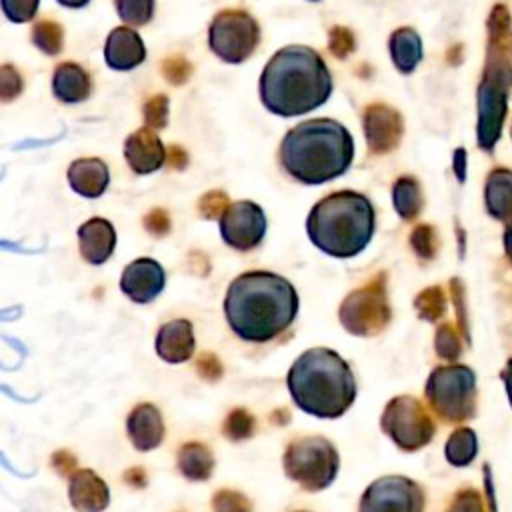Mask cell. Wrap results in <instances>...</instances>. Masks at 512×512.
Masks as SVG:
<instances>
[{
  "instance_id": "cell-1",
  "label": "cell",
  "mask_w": 512,
  "mask_h": 512,
  "mask_svg": "<svg viewBox=\"0 0 512 512\" xmlns=\"http://www.w3.org/2000/svg\"><path fill=\"white\" fill-rule=\"evenodd\" d=\"M298 294L280 274L252 270L236 276L224 298V314L232 332L246 342H268L296 318Z\"/></svg>"
},
{
  "instance_id": "cell-2",
  "label": "cell",
  "mask_w": 512,
  "mask_h": 512,
  "mask_svg": "<svg viewBox=\"0 0 512 512\" xmlns=\"http://www.w3.org/2000/svg\"><path fill=\"white\" fill-rule=\"evenodd\" d=\"M260 100L276 116L292 118L322 106L332 94V76L324 58L310 46L280 48L260 74Z\"/></svg>"
},
{
  "instance_id": "cell-3",
  "label": "cell",
  "mask_w": 512,
  "mask_h": 512,
  "mask_svg": "<svg viewBox=\"0 0 512 512\" xmlns=\"http://www.w3.org/2000/svg\"><path fill=\"white\" fill-rule=\"evenodd\" d=\"M354 158V140L344 124L312 118L296 124L280 142V164L298 182L316 186L342 176Z\"/></svg>"
},
{
  "instance_id": "cell-4",
  "label": "cell",
  "mask_w": 512,
  "mask_h": 512,
  "mask_svg": "<svg viewBox=\"0 0 512 512\" xmlns=\"http://www.w3.org/2000/svg\"><path fill=\"white\" fill-rule=\"evenodd\" d=\"M286 384L294 404L316 418H338L356 398L352 368L330 348L300 354L288 370Z\"/></svg>"
},
{
  "instance_id": "cell-5",
  "label": "cell",
  "mask_w": 512,
  "mask_h": 512,
  "mask_svg": "<svg viewBox=\"0 0 512 512\" xmlns=\"http://www.w3.org/2000/svg\"><path fill=\"white\" fill-rule=\"evenodd\" d=\"M488 44L482 78L478 84V124L476 142L484 152H492L502 136L512 92V20L504 4H496L488 16Z\"/></svg>"
},
{
  "instance_id": "cell-6",
  "label": "cell",
  "mask_w": 512,
  "mask_h": 512,
  "mask_svg": "<svg viewBox=\"0 0 512 512\" xmlns=\"http://www.w3.org/2000/svg\"><path fill=\"white\" fill-rule=\"evenodd\" d=\"M376 214L372 202L354 190H338L316 202L306 220L308 238L334 258H352L372 240Z\"/></svg>"
},
{
  "instance_id": "cell-7",
  "label": "cell",
  "mask_w": 512,
  "mask_h": 512,
  "mask_svg": "<svg viewBox=\"0 0 512 512\" xmlns=\"http://www.w3.org/2000/svg\"><path fill=\"white\" fill-rule=\"evenodd\" d=\"M424 392L434 414L448 424L464 422L476 414V374L468 366L434 368Z\"/></svg>"
},
{
  "instance_id": "cell-8",
  "label": "cell",
  "mask_w": 512,
  "mask_h": 512,
  "mask_svg": "<svg viewBox=\"0 0 512 512\" xmlns=\"http://www.w3.org/2000/svg\"><path fill=\"white\" fill-rule=\"evenodd\" d=\"M284 472L304 490H324L338 474V452L322 436H304L288 444L284 452Z\"/></svg>"
},
{
  "instance_id": "cell-9",
  "label": "cell",
  "mask_w": 512,
  "mask_h": 512,
  "mask_svg": "<svg viewBox=\"0 0 512 512\" xmlns=\"http://www.w3.org/2000/svg\"><path fill=\"white\" fill-rule=\"evenodd\" d=\"M342 326L356 336H374L390 322V304L386 296V274L380 272L368 284L352 290L340 304Z\"/></svg>"
},
{
  "instance_id": "cell-10",
  "label": "cell",
  "mask_w": 512,
  "mask_h": 512,
  "mask_svg": "<svg viewBox=\"0 0 512 512\" xmlns=\"http://www.w3.org/2000/svg\"><path fill=\"white\" fill-rule=\"evenodd\" d=\"M380 426L392 438V442L406 452L420 450L436 432L432 416L414 396L392 398L382 412Z\"/></svg>"
},
{
  "instance_id": "cell-11",
  "label": "cell",
  "mask_w": 512,
  "mask_h": 512,
  "mask_svg": "<svg viewBox=\"0 0 512 512\" xmlns=\"http://www.w3.org/2000/svg\"><path fill=\"white\" fill-rule=\"evenodd\" d=\"M260 42L258 22L244 10H222L208 30L210 50L224 62H244Z\"/></svg>"
},
{
  "instance_id": "cell-12",
  "label": "cell",
  "mask_w": 512,
  "mask_h": 512,
  "mask_svg": "<svg viewBox=\"0 0 512 512\" xmlns=\"http://www.w3.org/2000/svg\"><path fill=\"white\" fill-rule=\"evenodd\" d=\"M358 512H424V492L406 476H382L364 490Z\"/></svg>"
},
{
  "instance_id": "cell-13",
  "label": "cell",
  "mask_w": 512,
  "mask_h": 512,
  "mask_svg": "<svg viewBox=\"0 0 512 512\" xmlns=\"http://www.w3.org/2000/svg\"><path fill=\"white\" fill-rule=\"evenodd\" d=\"M266 234L264 210L250 200H240L228 206L220 218V236L224 244L238 252L256 248Z\"/></svg>"
},
{
  "instance_id": "cell-14",
  "label": "cell",
  "mask_w": 512,
  "mask_h": 512,
  "mask_svg": "<svg viewBox=\"0 0 512 512\" xmlns=\"http://www.w3.org/2000/svg\"><path fill=\"white\" fill-rule=\"evenodd\" d=\"M362 126L366 144L374 154L392 152L404 134L402 114L384 102H374L364 110Z\"/></svg>"
},
{
  "instance_id": "cell-15",
  "label": "cell",
  "mask_w": 512,
  "mask_h": 512,
  "mask_svg": "<svg viewBox=\"0 0 512 512\" xmlns=\"http://www.w3.org/2000/svg\"><path fill=\"white\" fill-rule=\"evenodd\" d=\"M166 284V272L154 258H136L120 276V290L134 302H152Z\"/></svg>"
},
{
  "instance_id": "cell-16",
  "label": "cell",
  "mask_w": 512,
  "mask_h": 512,
  "mask_svg": "<svg viewBox=\"0 0 512 512\" xmlns=\"http://www.w3.org/2000/svg\"><path fill=\"white\" fill-rule=\"evenodd\" d=\"M124 158L132 172L152 174L158 168H162V164L168 158V150L164 148L160 136L152 128L144 126L126 138Z\"/></svg>"
},
{
  "instance_id": "cell-17",
  "label": "cell",
  "mask_w": 512,
  "mask_h": 512,
  "mask_svg": "<svg viewBox=\"0 0 512 512\" xmlns=\"http://www.w3.org/2000/svg\"><path fill=\"white\" fill-rule=\"evenodd\" d=\"M104 60L108 68L128 72L146 60V46L136 30L130 26L114 28L104 44Z\"/></svg>"
},
{
  "instance_id": "cell-18",
  "label": "cell",
  "mask_w": 512,
  "mask_h": 512,
  "mask_svg": "<svg viewBox=\"0 0 512 512\" xmlns=\"http://www.w3.org/2000/svg\"><path fill=\"white\" fill-rule=\"evenodd\" d=\"M78 246L86 262L104 264L116 246V230L106 218H90L78 228Z\"/></svg>"
},
{
  "instance_id": "cell-19",
  "label": "cell",
  "mask_w": 512,
  "mask_h": 512,
  "mask_svg": "<svg viewBox=\"0 0 512 512\" xmlns=\"http://www.w3.org/2000/svg\"><path fill=\"white\" fill-rule=\"evenodd\" d=\"M130 442L136 450L148 452L164 440V420L154 404H138L126 420Z\"/></svg>"
},
{
  "instance_id": "cell-20",
  "label": "cell",
  "mask_w": 512,
  "mask_h": 512,
  "mask_svg": "<svg viewBox=\"0 0 512 512\" xmlns=\"http://www.w3.org/2000/svg\"><path fill=\"white\" fill-rule=\"evenodd\" d=\"M156 352L170 364L186 362L194 352V330L190 320L178 318L162 324L156 334Z\"/></svg>"
},
{
  "instance_id": "cell-21",
  "label": "cell",
  "mask_w": 512,
  "mask_h": 512,
  "mask_svg": "<svg viewBox=\"0 0 512 512\" xmlns=\"http://www.w3.org/2000/svg\"><path fill=\"white\" fill-rule=\"evenodd\" d=\"M68 496L78 512H102L110 500L108 486L92 470H78L72 474Z\"/></svg>"
},
{
  "instance_id": "cell-22",
  "label": "cell",
  "mask_w": 512,
  "mask_h": 512,
  "mask_svg": "<svg viewBox=\"0 0 512 512\" xmlns=\"http://www.w3.org/2000/svg\"><path fill=\"white\" fill-rule=\"evenodd\" d=\"M110 182L108 166L100 158H78L68 166L70 188L84 198H98Z\"/></svg>"
},
{
  "instance_id": "cell-23",
  "label": "cell",
  "mask_w": 512,
  "mask_h": 512,
  "mask_svg": "<svg viewBox=\"0 0 512 512\" xmlns=\"http://www.w3.org/2000/svg\"><path fill=\"white\" fill-rule=\"evenodd\" d=\"M484 206L488 216L500 222L512 220V168L496 166L484 184Z\"/></svg>"
},
{
  "instance_id": "cell-24",
  "label": "cell",
  "mask_w": 512,
  "mask_h": 512,
  "mask_svg": "<svg viewBox=\"0 0 512 512\" xmlns=\"http://www.w3.org/2000/svg\"><path fill=\"white\" fill-rule=\"evenodd\" d=\"M90 76L76 62H62L52 76V92L64 104H78L90 96Z\"/></svg>"
},
{
  "instance_id": "cell-25",
  "label": "cell",
  "mask_w": 512,
  "mask_h": 512,
  "mask_svg": "<svg viewBox=\"0 0 512 512\" xmlns=\"http://www.w3.org/2000/svg\"><path fill=\"white\" fill-rule=\"evenodd\" d=\"M388 48H390V58L396 70L402 74L414 72L422 60V40L414 28L404 26L394 30L390 34Z\"/></svg>"
},
{
  "instance_id": "cell-26",
  "label": "cell",
  "mask_w": 512,
  "mask_h": 512,
  "mask_svg": "<svg viewBox=\"0 0 512 512\" xmlns=\"http://www.w3.org/2000/svg\"><path fill=\"white\" fill-rule=\"evenodd\" d=\"M392 204L402 220H414L424 208L422 186L414 176H400L392 186Z\"/></svg>"
},
{
  "instance_id": "cell-27",
  "label": "cell",
  "mask_w": 512,
  "mask_h": 512,
  "mask_svg": "<svg viewBox=\"0 0 512 512\" xmlns=\"http://www.w3.org/2000/svg\"><path fill=\"white\" fill-rule=\"evenodd\" d=\"M178 468L188 480H206L214 470V454L200 442H188L178 452Z\"/></svg>"
},
{
  "instance_id": "cell-28",
  "label": "cell",
  "mask_w": 512,
  "mask_h": 512,
  "mask_svg": "<svg viewBox=\"0 0 512 512\" xmlns=\"http://www.w3.org/2000/svg\"><path fill=\"white\" fill-rule=\"evenodd\" d=\"M476 452H478V440L474 430L470 428L454 430L444 448L446 460L452 466H468L476 458Z\"/></svg>"
},
{
  "instance_id": "cell-29",
  "label": "cell",
  "mask_w": 512,
  "mask_h": 512,
  "mask_svg": "<svg viewBox=\"0 0 512 512\" xmlns=\"http://www.w3.org/2000/svg\"><path fill=\"white\" fill-rule=\"evenodd\" d=\"M32 44L48 54V56H56L62 50L64 44V32L62 26L54 20H40L34 24L32 28Z\"/></svg>"
},
{
  "instance_id": "cell-30",
  "label": "cell",
  "mask_w": 512,
  "mask_h": 512,
  "mask_svg": "<svg viewBox=\"0 0 512 512\" xmlns=\"http://www.w3.org/2000/svg\"><path fill=\"white\" fill-rule=\"evenodd\" d=\"M414 308L422 320L436 322L446 312V294L442 286H428L414 298Z\"/></svg>"
},
{
  "instance_id": "cell-31",
  "label": "cell",
  "mask_w": 512,
  "mask_h": 512,
  "mask_svg": "<svg viewBox=\"0 0 512 512\" xmlns=\"http://www.w3.org/2000/svg\"><path fill=\"white\" fill-rule=\"evenodd\" d=\"M462 338L468 342V336L458 326L450 322L438 326L436 338H434L436 354L444 360H456L462 354Z\"/></svg>"
},
{
  "instance_id": "cell-32",
  "label": "cell",
  "mask_w": 512,
  "mask_h": 512,
  "mask_svg": "<svg viewBox=\"0 0 512 512\" xmlns=\"http://www.w3.org/2000/svg\"><path fill=\"white\" fill-rule=\"evenodd\" d=\"M114 6L128 26H144L154 16V0H114Z\"/></svg>"
},
{
  "instance_id": "cell-33",
  "label": "cell",
  "mask_w": 512,
  "mask_h": 512,
  "mask_svg": "<svg viewBox=\"0 0 512 512\" xmlns=\"http://www.w3.org/2000/svg\"><path fill=\"white\" fill-rule=\"evenodd\" d=\"M410 246L420 260H434L440 248V238L434 226L418 224L410 234Z\"/></svg>"
},
{
  "instance_id": "cell-34",
  "label": "cell",
  "mask_w": 512,
  "mask_h": 512,
  "mask_svg": "<svg viewBox=\"0 0 512 512\" xmlns=\"http://www.w3.org/2000/svg\"><path fill=\"white\" fill-rule=\"evenodd\" d=\"M254 426H256L254 418L244 408H236L228 414V418L224 422V434L230 440H242V438L252 436Z\"/></svg>"
},
{
  "instance_id": "cell-35",
  "label": "cell",
  "mask_w": 512,
  "mask_h": 512,
  "mask_svg": "<svg viewBox=\"0 0 512 512\" xmlns=\"http://www.w3.org/2000/svg\"><path fill=\"white\" fill-rule=\"evenodd\" d=\"M168 96L166 94H154L152 98H148L144 102L142 114L146 120V126L156 130V128H164L168 124Z\"/></svg>"
},
{
  "instance_id": "cell-36",
  "label": "cell",
  "mask_w": 512,
  "mask_h": 512,
  "mask_svg": "<svg viewBox=\"0 0 512 512\" xmlns=\"http://www.w3.org/2000/svg\"><path fill=\"white\" fill-rule=\"evenodd\" d=\"M228 210V194L222 190H210L198 200V214L208 220H220Z\"/></svg>"
},
{
  "instance_id": "cell-37",
  "label": "cell",
  "mask_w": 512,
  "mask_h": 512,
  "mask_svg": "<svg viewBox=\"0 0 512 512\" xmlns=\"http://www.w3.org/2000/svg\"><path fill=\"white\" fill-rule=\"evenodd\" d=\"M446 512H490V510H488V500L478 490L466 488L454 496Z\"/></svg>"
},
{
  "instance_id": "cell-38",
  "label": "cell",
  "mask_w": 512,
  "mask_h": 512,
  "mask_svg": "<svg viewBox=\"0 0 512 512\" xmlns=\"http://www.w3.org/2000/svg\"><path fill=\"white\" fill-rule=\"evenodd\" d=\"M214 512H252L250 500L236 490H218L212 498Z\"/></svg>"
},
{
  "instance_id": "cell-39",
  "label": "cell",
  "mask_w": 512,
  "mask_h": 512,
  "mask_svg": "<svg viewBox=\"0 0 512 512\" xmlns=\"http://www.w3.org/2000/svg\"><path fill=\"white\" fill-rule=\"evenodd\" d=\"M160 68H162L164 78H166L170 84H174V86L184 84V82L190 78V74H192V64H190L182 54H172V56H168V58L162 62Z\"/></svg>"
},
{
  "instance_id": "cell-40",
  "label": "cell",
  "mask_w": 512,
  "mask_h": 512,
  "mask_svg": "<svg viewBox=\"0 0 512 512\" xmlns=\"http://www.w3.org/2000/svg\"><path fill=\"white\" fill-rule=\"evenodd\" d=\"M354 48H356L354 34H352L346 26H334V28H330V32H328V50H330L336 58L344 60L350 52H354Z\"/></svg>"
},
{
  "instance_id": "cell-41",
  "label": "cell",
  "mask_w": 512,
  "mask_h": 512,
  "mask_svg": "<svg viewBox=\"0 0 512 512\" xmlns=\"http://www.w3.org/2000/svg\"><path fill=\"white\" fill-rule=\"evenodd\" d=\"M24 82L20 72L12 64H4L0 68V98L2 102H10L22 94Z\"/></svg>"
},
{
  "instance_id": "cell-42",
  "label": "cell",
  "mask_w": 512,
  "mask_h": 512,
  "mask_svg": "<svg viewBox=\"0 0 512 512\" xmlns=\"http://www.w3.org/2000/svg\"><path fill=\"white\" fill-rule=\"evenodd\" d=\"M40 0H2V10L10 22H28L36 16Z\"/></svg>"
},
{
  "instance_id": "cell-43",
  "label": "cell",
  "mask_w": 512,
  "mask_h": 512,
  "mask_svg": "<svg viewBox=\"0 0 512 512\" xmlns=\"http://www.w3.org/2000/svg\"><path fill=\"white\" fill-rule=\"evenodd\" d=\"M144 228L152 236H166L170 230V216L164 208H154L144 216Z\"/></svg>"
},
{
  "instance_id": "cell-44",
  "label": "cell",
  "mask_w": 512,
  "mask_h": 512,
  "mask_svg": "<svg viewBox=\"0 0 512 512\" xmlns=\"http://www.w3.org/2000/svg\"><path fill=\"white\" fill-rule=\"evenodd\" d=\"M168 164L172 166V168H176V170H184V166L188 164V156H186V152H184V148L182 146H170L168 148Z\"/></svg>"
},
{
  "instance_id": "cell-45",
  "label": "cell",
  "mask_w": 512,
  "mask_h": 512,
  "mask_svg": "<svg viewBox=\"0 0 512 512\" xmlns=\"http://www.w3.org/2000/svg\"><path fill=\"white\" fill-rule=\"evenodd\" d=\"M454 172H456V178L460 182H464V178H466V150L464 148H458L454 152Z\"/></svg>"
},
{
  "instance_id": "cell-46",
  "label": "cell",
  "mask_w": 512,
  "mask_h": 512,
  "mask_svg": "<svg viewBox=\"0 0 512 512\" xmlns=\"http://www.w3.org/2000/svg\"><path fill=\"white\" fill-rule=\"evenodd\" d=\"M500 378L506 386V394H508V400H510V406H512V358L506 362L504 370L500 372Z\"/></svg>"
},
{
  "instance_id": "cell-47",
  "label": "cell",
  "mask_w": 512,
  "mask_h": 512,
  "mask_svg": "<svg viewBox=\"0 0 512 512\" xmlns=\"http://www.w3.org/2000/svg\"><path fill=\"white\" fill-rule=\"evenodd\" d=\"M502 244H504V254H506V258L510 260V264H512V220H508L506 226H504Z\"/></svg>"
},
{
  "instance_id": "cell-48",
  "label": "cell",
  "mask_w": 512,
  "mask_h": 512,
  "mask_svg": "<svg viewBox=\"0 0 512 512\" xmlns=\"http://www.w3.org/2000/svg\"><path fill=\"white\" fill-rule=\"evenodd\" d=\"M90 0H58V4H62L64 8H84Z\"/></svg>"
},
{
  "instance_id": "cell-49",
  "label": "cell",
  "mask_w": 512,
  "mask_h": 512,
  "mask_svg": "<svg viewBox=\"0 0 512 512\" xmlns=\"http://www.w3.org/2000/svg\"><path fill=\"white\" fill-rule=\"evenodd\" d=\"M296 512H306V510H296Z\"/></svg>"
},
{
  "instance_id": "cell-50",
  "label": "cell",
  "mask_w": 512,
  "mask_h": 512,
  "mask_svg": "<svg viewBox=\"0 0 512 512\" xmlns=\"http://www.w3.org/2000/svg\"><path fill=\"white\" fill-rule=\"evenodd\" d=\"M510 134H512V126H510Z\"/></svg>"
},
{
  "instance_id": "cell-51",
  "label": "cell",
  "mask_w": 512,
  "mask_h": 512,
  "mask_svg": "<svg viewBox=\"0 0 512 512\" xmlns=\"http://www.w3.org/2000/svg\"><path fill=\"white\" fill-rule=\"evenodd\" d=\"M312 2H316V0H312Z\"/></svg>"
}]
</instances>
